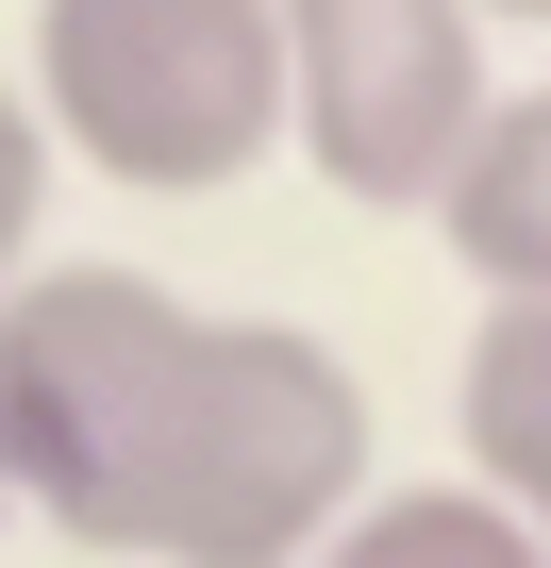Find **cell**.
<instances>
[{
	"instance_id": "cell-1",
	"label": "cell",
	"mask_w": 551,
	"mask_h": 568,
	"mask_svg": "<svg viewBox=\"0 0 551 568\" xmlns=\"http://www.w3.org/2000/svg\"><path fill=\"white\" fill-rule=\"evenodd\" d=\"M0 468L134 568H318L368 485V402L285 318H184L151 267H51L0 302Z\"/></svg>"
},
{
	"instance_id": "cell-2",
	"label": "cell",
	"mask_w": 551,
	"mask_h": 568,
	"mask_svg": "<svg viewBox=\"0 0 551 568\" xmlns=\"http://www.w3.org/2000/svg\"><path fill=\"white\" fill-rule=\"evenodd\" d=\"M34 101L118 184H234L302 118L285 0H34Z\"/></svg>"
},
{
	"instance_id": "cell-3",
	"label": "cell",
	"mask_w": 551,
	"mask_h": 568,
	"mask_svg": "<svg viewBox=\"0 0 551 568\" xmlns=\"http://www.w3.org/2000/svg\"><path fill=\"white\" fill-rule=\"evenodd\" d=\"M285 68H302V151L335 201H451L484 101L468 0H285Z\"/></svg>"
},
{
	"instance_id": "cell-4",
	"label": "cell",
	"mask_w": 551,
	"mask_h": 568,
	"mask_svg": "<svg viewBox=\"0 0 551 568\" xmlns=\"http://www.w3.org/2000/svg\"><path fill=\"white\" fill-rule=\"evenodd\" d=\"M435 217H451V251H468L484 302H551V84H518L468 134V168H451Z\"/></svg>"
},
{
	"instance_id": "cell-5",
	"label": "cell",
	"mask_w": 551,
	"mask_h": 568,
	"mask_svg": "<svg viewBox=\"0 0 551 568\" xmlns=\"http://www.w3.org/2000/svg\"><path fill=\"white\" fill-rule=\"evenodd\" d=\"M451 418H468L484 501H518V518H534V551H551V302H501V318L468 335Z\"/></svg>"
},
{
	"instance_id": "cell-6",
	"label": "cell",
	"mask_w": 551,
	"mask_h": 568,
	"mask_svg": "<svg viewBox=\"0 0 551 568\" xmlns=\"http://www.w3.org/2000/svg\"><path fill=\"white\" fill-rule=\"evenodd\" d=\"M318 568H551V551H534V518L484 501V485H401V501H368Z\"/></svg>"
},
{
	"instance_id": "cell-7",
	"label": "cell",
	"mask_w": 551,
	"mask_h": 568,
	"mask_svg": "<svg viewBox=\"0 0 551 568\" xmlns=\"http://www.w3.org/2000/svg\"><path fill=\"white\" fill-rule=\"evenodd\" d=\"M34 184H51V151H34V118H18V101H0V267L34 251Z\"/></svg>"
},
{
	"instance_id": "cell-8",
	"label": "cell",
	"mask_w": 551,
	"mask_h": 568,
	"mask_svg": "<svg viewBox=\"0 0 551 568\" xmlns=\"http://www.w3.org/2000/svg\"><path fill=\"white\" fill-rule=\"evenodd\" d=\"M484 18H551V0H484Z\"/></svg>"
},
{
	"instance_id": "cell-9",
	"label": "cell",
	"mask_w": 551,
	"mask_h": 568,
	"mask_svg": "<svg viewBox=\"0 0 551 568\" xmlns=\"http://www.w3.org/2000/svg\"><path fill=\"white\" fill-rule=\"evenodd\" d=\"M0 518H18V468H0Z\"/></svg>"
}]
</instances>
